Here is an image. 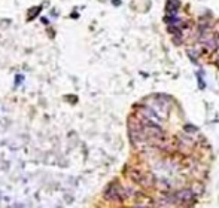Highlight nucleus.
I'll use <instances>...</instances> for the list:
<instances>
[{
  "instance_id": "1",
  "label": "nucleus",
  "mask_w": 219,
  "mask_h": 208,
  "mask_svg": "<svg viewBox=\"0 0 219 208\" xmlns=\"http://www.w3.org/2000/svg\"><path fill=\"white\" fill-rule=\"evenodd\" d=\"M104 196L107 198V199H110V201H116V202H122V199H124V190L119 187V186H116V184H112V186H109L107 187V190L104 192Z\"/></svg>"
},
{
  "instance_id": "2",
  "label": "nucleus",
  "mask_w": 219,
  "mask_h": 208,
  "mask_svg": "<svg viewBox=\"0 0 219 208\" xmlns=\"http://www.w3.org/2000/svg\"><path fill=\"white\" fill-rule=\"evenodd\" d=\"M175 196H176V201H177V202H180V204H188V202H191V201L194 199V192H192L191 189L185 187V189H179V190L175 193Z\"/></svg>"
}]
</instances>
